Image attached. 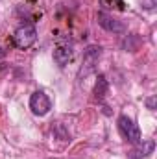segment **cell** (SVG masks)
<instances>
[{
	"label": "cell",
	"mask_w": 157,
	"mask_h": 159,
	"mask_svg": "<svg viewBox=\"0 0 157 159\" xmlns=\"http://www.w3.org/2000/svg\"><path fill=\"white\" fill-rule=\"evenodd\" d=\"M118 124V129H120V133H122V137L128 141V143H131V144H139V143H142V135H141V129H139V126L135 124V120L129 119L128 115H120L117 120Z\"/></svg>",
	"instance_id": "6da1fadb"
},
{
	"label": "cell",
	"mask_w": 157,
	"mask_h": 159,
	"mask_svg": "<svg viewBox=\"0 0 157 159\" xmlns=\"http://www.w3.org/2000/svg\"><path fill=\"white\" fill-rule=\"evenodd\" d=\"M35 41H37V30H35L32 24H22V26H19V28L15 30V34H13V43H15V46L20 48V50L30 48Z\"/></svg>",
	"instance_id": "7a4b0ae2"
},
{
	"label": "cell",
	"mask_w": 157,
	"mask_h": 159,
	"mask_svg": "<svg viewBox=\"0 0 157 159\" xmlns=\"http://www.w3.org/2000/svg\"><path fill=\"white\" fill-rule=\"evenodd\" d=\"M52 107V102L50 98L46 96L44 91H35L32 96H30V109L34 111V115L37 117H44Z\"/></svg>",
	"instance_id": "3957f363"
},
{
	"label": "cell",
	"mask_w": 157,
	"mask_h": 159,
	"mask_svg": "<svg viewBox=\"0 0 157 159\" xmlns=\"http://www.w3.org/2000/svg\"><path fill=\"white\" fill-rule=\"evenodd\" d=\"M102 56V48L98 44H91L85 52H83V63H81V70H79V76H87L89 72H92L94 65L98 63Z\"/></svg>",
	"instance_id": "277c9868"
},
{
	"label": "cell",
	"mask_w": 157,
	"mask_h": 159,
	"mask_svg": "<svg viewBox=\"0 0 157 159\" xmlns=\"http://www.w3.org/2000/svg\"><path fill=\"white\" fill-rule=\"evenodd\" d=\"M96 19H98V24H100L104 30H107V32H113V34H124V32H126L124 22L118 20V19H115L113 15L105 13V11H100V13L96 15Z\"/></svg>",
	"instance_id": "5b68a950"
},
{
	"label": "cell",
	"mask_w": 157,
	"mask_h": 159,
	"mask_svg": "<svg viewBox=\"0 0 157 159\" xmlns=\"http://www.w3.org/2000/svg\"><path fill=\"white\" fill-rule=\"evenodd\" d=\"M72 56H74V50H72V44H69V43H61L59 41V44L56 46V50H54V61L59 65V67H65L70 59H72Z\"/></svg>",
	"instance_id": "8992f818"
},
{
	"label": "cell",
	"mask_w": 157,
	"mask_h": 159,
	"mask_svg": "<svg viewBox=\"0 0 157 159\" xmlns=\"http://www.w3.org/2000/svg\"><path fill=\"white\" fill-rule=\"evenodd\" d=\"M154 148H155V143H154V141L139 143V144H135L133 150H129L128 157L129 159H144V157H148V156L154 152Z\"/></svg>",
	"instance_id": "52a82bcc"
},
{
	"label": "cell",
	"mask_w": 157,
	"mask_h": 159,
	"mask_svg": "<svg viewBox=\"0 0 157 159\" xmlns=\"http://www.w3.org/2000/svg\"><path fill=\"white\" fill-rule=\"evenodd\" d=\"M107 87H109V83H107L105 76L100 74V76H98V81H96V85H94V96H96L98 100H102V98L107 94Z\"/></svg>",
	"instance_id": "ba28073f"
},
{
	"label": "cell",
	"mask_w": 157,
	"mask_h": 159,
	"mask_svg": "<svg viewBox=\"0 0 157 159\" xmlns=\"http://www.w3.org/2000/svg\"><path fill=\"white\" fill-rule=\"evenodd\" d=\"M146 106H148V109H155V96H150L146 100Z\"/></svg>",
	"instance_id": "9c48e42d"
},
{
	"label": "cell",
	"mask_w": 157,
	"mask_h": 159,
	"mask_svg": "<svg viewBox=\"0 0 157 159\" xmlns=\"http://www.w3.org/2000/svg\"><path fill=\"white\" fill-rule=\"evenodd\" d=\"M107 2H111V4H113V0H107ZM117 4H118V7H120V9H124V2H122V0H117Z\"/></svg>",
	"instance_id": "30bf717a"
},
{
	"label": "cell",
	"mask_w": 157,
	"mask_h": 159,
	"mask_svg": "<svg viewBox=\"0 0 157 159\" xmlns=\"http://www.w3.org/2000/svg\"><path fill=\"white\" fill-rule=\"evenodd\" d=\"M4 56H6V52H4V50L0 48V57H4Z\"/></svg>",
	"instance_id": "8fae6325"
}]
</instances>
